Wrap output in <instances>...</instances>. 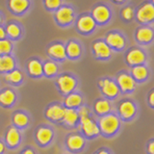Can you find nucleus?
Here are the masks:
<instances>
[{
  "instance_id": "nucleus-1",
  "label": "nucleus",
  "mask_w": 154,
  "mask_h": 154,
  "mask_svg": "<svg viewBox=\"0 0 154 154\" xmlns=\"http://www.w3.org/2000/svg\"><path fill=\"white\" fill-rule=\"evenodd\" d=\"M99 125L101 130L104 133L107 134H112L116 130L118 129L119 122V119L114 115H106L103 116L102 118L99 119Z\"/></svg>"
},
{
  "instance_id": "nucleus-2",
  "label": "nucleus",
  "mask_w": 154,
  "mask_h": 154,
  "mask_svg": "<svg viewBox=\"0 0 154 154\" xmlns=\"http://www.w3.org/2000/svg\"><path fill=\"white\" fill-rule=\"evenodd\" d=\"M138 19L142 22H148L154 17V7L151 3H146L139 9L137 14Z\"/></svg>"
},
{
  "instance_id": "nucleus-3",
  "label": "nucleus",
  "mask_w": 154,
  "mask_h": 154,
  "mask_svg": "<svg viewBox=\"0 0 154 154\" xmlns=\"http://www.w3.org/2000/svg\"><path fill=\"white\" fill-rule=\"evenodd\" d=\"M56 18L62 24L69 23L73 19V11L69 7H62L57 11Z\"/></svg>"
},
{
  "instance_id": "nucleus-4",
  "label": "nucleus",
  "mask_w": 154,
  "mask_h": 154,
  "mask_svg": "<svg viewBox=\"0 0 154 154\" xmlns=\"http://www.w3.org/2000/svg\"><path fill=\"white\" fill-rule=\"evenodd\" d=\"M58 85H59L61 91H63L64 93H69L74 89L76 81L74 78L69 75H63L58 79Z\"/></svg>"
},
{
  "instance_id": "nucleus-5",
  "label": "nucleus",
  "mask_w": 154,
  "mask_h": 154,
  "mask_svg": "<svg viewBox=\"0 0 154 154\" xmlns=\"http://www.w3.org/2000/svg\"><path fill=\"white\" fill-rule=\"evenodd\" d=\"M81 119L82 128H83L84 132L88 135V136H94V135H96L99 132L98 126L91 119L83 118V119Z\"/></svg>"
},
{
  "instance_id": "nucleus-6",
  "label": "nucleus",
  "mask_w": 154,
  "mask_h": 154,
  "mask_svg": "<svg viewBox=\"0 0 154 154\" xmlns=\"http://www.w3.org/2000/svg\"><path fill=\"white\" fill-rule=\"evenodd\" d=\"M146 59V56H144V53L140 50V49H132L128 52V54L126 56V60L129 64L132 65H139L142 64V63Z\"/></svg>"
},
{
  "instance_id": "nucleus-7",
  "label": "nucleus",
  "mask_w": 154,
  "mask_h": 154,
  "mask_svg": "<svg viewBox=\"0 0 154 154\" xmlns=\"http://www.w3.org/2000/svg\"><path fill=\"white\" fill-rule=\"evenodd\" d=\"M95 25L94 19L90 16H82L77 22V26L83 32H89L94 29Z\"/></svg>"
},
{
  "instance_id": "nucleus-8",
  "label": "nucleus",
  "mask_w": 154,
  "mask_h": 154,
  "mask_svg": "<svg viewBox=\"0 0 154 154\" xmlns=\"http://www.w3.org/2000/svg\"><path fill=\"white\" fill-rule=\"evenodd\" d=\"M93 47H94V53L96 54V56L106 58L111 55L110 47L108 46L107 43H105L104 42H101V41L96 42L94 43Z\"/></svg>"
},
{
  "instance_id": "nucleus-9",
  "label": "nucleus",
  "mask_w": 154,
  "mask_h": 154,
  "mask_svg": "<svg viewBox=\"0 0 154 154\" xmlns=\"http://www.w3.org/2000/svg\"><path fill=\"white\" fill-rule=\"evenodd\" d=\"M118 82H119V87L124 91H131L134 89V87H135L134 79L131 76H129L127 74H120L118 78Z\"/></svg>"
},
{
  "instance_id": "nucleus-10",
  "label": "nucleus",
  "mask_w": 154,
  "mask_h": 154,
  "mask_svg": "<svg viewBox=\"0 0 154 154\" xmlns=\"http://www.w3.org/2000/svg\"><path fill=\"white\" fill-rule=\"evenodd\" d=\"M94 18L98 22H105L110 17V12L105 6H97L93 11Z\"/></svg>"
},
{
  "instance_id": "nucleus-11",
  "label": "nucleus",
  "mask_w": 154,
  "mask_h": 154,
  "mask_svg": "<svg viewBox=\"0 0 154 154\" xmlns=\"http://www.w3.org/2000/svg\"><path fill=\"white\" fill-rule=\"evenodd\" d=\"M106 41H107L109 45L116 48H122L124 45L123 37L118 33H110L106 38Z\"/></svg>"
},
{
  "instance_id": "nucleus-12",
  "label": "nucleus",
  "mask_w": 154,
  "mask_h": 154,
  "mask_svg": "<svg viewBox=\"0 0 154 154\" xmlns=\"http://www.w3.org/2000/svg\"><path fill=\"white\" fill-rule=\"evenodd\" d=\"M136 112V108L132 102L130 101H124L119 105V113L124 118H131Z\"/></svg>"
},
{
  "instance_id": "nucleus-13",
  "label": "nucleus",
  "mask_w": 154,
  "mask_h": 154,
  "mask_svg": "<svg viewBox=\"0 0 154 154\" xmlns=\"http://www.w3.org/2000/svg\"><path fill=\"white\" fill-rule=\"evenodd\" d=\"M102 91L103 93L108 95V96H115L119 94V88L113 81L109 79H104L103 80V85H102Z\"/></svg>"
},
{
  "instance_id": "nucleus-14",
  "label": "nucleus",
  "mask_w": 154,
  "mask_h": 154,
  "mask_svg": "<svg viewBox=\"0 0 154 154\" xmlns=\"http://www.w3.org/2000/svg\"><path fill=\"white\" fill-rule=\"evenodd\" d=\"M65 109L62 108L59 105H53L50 106L49 108L46 111V116L51 119L58 120L63 119V116H64Z\"/></svg>"
},
{
  "instance_id": "nucleus-15",
  "label": "nucleus",
  "mask_w": 154,
  "mask_h": 154,
  "mask_svg": "<svg viewBox=\"0 0 154 154\" xmlns=\"http://www.w3.org/2000/svg\"><path fill=\"white\" fill-rule=\"evenodd\" d=\"M52 138V131L49 128L41 127L37 132V139L38 141L42 144H45L50 141Z\"/></svg>"
},
{
  "instance_id": "nucleus-16",
  "label": "nucleus",
  "mask_w": 154,
  "mask_h": 154,
  "mask_svg": "<svg viewBox=\"0 0 154 154\" xmlns=\"http://www.w3.org/2000/svg\"><path fill=\"white\" fill-rule=\"evenodd\" d=\"M14 61L9 55L0 56V71H10L14 69Z\"/></svg>"
},
{
  "instance_id": "nucleus-17",
  "label": "nucleus",
  "mask_w": 154,
  "mask_h": 154,
  "mask_svg": "<svg viewBox=\"0 0 154 154\" xmlns=\"http://www.w3.org/2000/svg\"><path fill=\"white\" fill-rule=\"evenodd\" d=\"M48 53L51 56L58 58V59H63L66 57V48L60 43H56V45H53L48 48Z\"/></svg>"
},
{
  "instance_id": "nucleus-18",
  "label": "nucleus",
  "mask_w": 154,
  "mask_h": 154,
  "mask_svg": "<svg viewBox=\"0 0 154 154\" xmlns=\"http://www.w3.org/2000/svg\"><path fill=\"white\" fill-rule=\"evenodd\" d=\"M84 144V139L79 135H71L67 139V146L71 149H80Z\"/></svg>"
},
{
  "instance_id": "nucleus-19",
  "label": "nucleus",
  "mask_w": 154,
  "mask_h": 154,
  "mask_svg": "<svg viewBox=\"0 0 154 154\" xmlns=\"http://www.w3.org/2000/svg\"><path fill=\"white\" fill-rule=\"evenodd\" d=\"M6 140H7V143L10 144L11 146H16V144L18 143L19 140H20V135H19L18 131L16 128H10L9 131L7 133V136H6Z\"/></svg>"
},
{
  "instance_id": "nucleus-20",
  "label": "nucleus",
  "mask_w": 154,
  "mask_h": 154,
  "mask_svg": "<svg viewBox=\"0 0 154 154\" xmlns=\"http://www.w3.org/2000/svg\"><path fill=\"white\" fill-rule=\"evenodd\" d=\"M153 36V32L150 28H147V27H143L141 29H139L138 32H137V38L139 41L141 42H149L151 41Z\"/></svg>"
},
{
  "instance_id": "nucleus-21",
  "label": "nucleus",
  "mask_w": 154,
  "mask_h": 154,
  "mask_svg": "<svg viewBox=\"0 0 154 154\" xmlns=\"http://www.w3.org/2000/svg\"><path fill=\"white\" fill-rule=\"evenodd\" d=\"M9 4L13 11L17 13H20L24 10H26L29 6V2L27 0H11Z\"/></svg>"
},
{
  "instance_id": "nucleus-22",
  "label": "nucleus",
  "mask_w": 154,
  "mask_h": 154,
  "mask_svg": "<svg viewBox=\"0 0 154 154\" xmlns=\"http://www.w3.org/2000/svg\"><path fill=\"white\" fill-rule=\"evenodd\" d=\"M63 119H64L67 124L72 125L76 122L77 119H78V115H77V112L73 109H65Z\"/></svg>"
},
{
  "instance_id": "nucleus-23",
  "label": "nucleus",
  "mask_w": 154,
  "mask_h": 154,
  "mask_svg": "<svg viewBox=\"0 0 154 154\" xmlns=\"http://www.w3.org/2000/svg\"><path fill=\"white\" fill-rule=\"evenodd\" d=\"M14 94L11 90H6L0 94V102L4 105H11L14 100Z\"/></svg>"
},
{
  "instance_id": "nucleus-24",
  "label": "nucleus",
  "mask_w": 154,
  "mask_h": 154,
  "mask_svg": "<svg viewBox=\"0 0 154 154\" xmlns=\"http://www.w3.org/2000/svg\"><path fill=\"white\" fill-rule=\"evenodd\" d=\"M29 72L33 75H41L42 73V66L38 61L32 60L28 64Z\"/></svg>"
},
{
  "instance_id": "nucleus-25",
  "label": "nucleus",
  "mask_w": 154,
  "mask_h": 154,
  "mask_svg": "<svg viewBox=\"0 0 154 154\" xmlns=\"http://www.w3.org/2000/svg\"><path fill=\"white\" fill-rule=\"evenodd\" d=\"M82 101L81 96L78 94H71L66 96L65 100V104L67 107H76V106L80 105Z\"/></svg>"
},
{
  "instance_id": "nucleus-26",
  "label": "nucleus",
  "mask_w": 154,
  "mask_h": 154,
  "mask_svg": "<svg viewBox=\"0 0 154 154\" xmlns=\"http://www.w3.org/2000/svg\"><path fill=\"white\" fill-rule=\"evenodd\" d=\"M80 46L78 43H76L74 42H70L66 46V54L69 55L70 57H77L80 55Z\"/></svg>"
},
{
  "instance_id": "nucleus-27",
  "label": "nucleus",
  "mask_w": 154,
  "mask_h": 154,
  "mask_svg": "<svg viewBox=\"0 0 154 154\" xmlns=\"http://www.w3.org/2000/svg\"><path fill=\"white\" fill-rule=\"evenodd\" d=\"M94 109L98 114H105L111 109L110 103L107 100H98L96 101V103L94 105Z\"/></svg>"
},
{
  "instance_id": "nucleus-28",
  "label": "nucleus",
  "mask_w": 154,
  "mask_h": 154,
  "mask_svg": "<svg viewBox=\"0 0 154 154\" xmlns=\"http://www.w3.org/2000/svg\"><path fill=\"white\" fill-rule=\"evenodd\" d=\"M132 73L133 76L138 80H142L143 78H146L147 75V70L144 66H135L134 69H132Z\"/></svg>"
},
{
  "instance_id": "nucleus-29",
  "label": "nucleus",
  "mask_w": 154,
  "mask_h": 154,
  "mask_svg": "<svg viewBox=\"0 0 154 154\" xmlns=\"http://www.w3.org/2000/svg\"><path fill=\"white\" fill-rule=\"evenodd\" d=\"M14 122L18 126H25L28 122V118L25 114H22V113H17L14 115Z\"/></svg>"
},
{
  "instance_id": "nucleus-30",
  "label": "nucleus",
  "mask_w": 154,
  "mask_h": 154,
  "mask_svg": "<svg viewBox=\"0 0 154 154\" xmlns=\"http://www.w3.org/2000/svg\"><path fill=\"white\" fill-rule=\"evenodd\" d=\"M6 79L13 82V83H18L22 79V75L20 73V71L18 70H13L10 72L9 74L6 75Z\"/></svg>"
},
{
  "instance_id": "nucleus-31",
  "label": "nucleus",
  "mask_w": 154,
  "mask_h": 154,
  "mask_svg": "<svg viewBox=\"0 0 154 154\" xmlns=\"http://www.w3.org/2000/svg\"><path fill=\"white\" fill-rule=\"evenodd\" d=\"M42 71L45 72L47 75H52L56 73L57 71V66L52 62H46L42 66Z\"/></svg>"
},
{
  "instance_id": "nucleus-32",
  "label": "nucleus",
  "mask_w": 154,
  "mask_h": 154,
  "mask_svg": "<svg viewBox=\"0 0 154 154\" xmlns=\"http://www.w3.org/2000/svg\"><path fill=\"white\" fill-rule=\"evenodd\" d=\"M12 49V45L8 40H0V54H7Z\"/></svg>"
},
{
  "instance_id": "nucleus-33",
  "label": "nucleus",
  "mask_w": 154,
  "mask_h": 154,
  "mask_svg": "<svg viewBox=\"0 0 154 154\" xmlns=\"http://www.w3.org/2000/svg\"><path fill=\"white\" fill-rule=\"evenodd\" d=\"M7 33L11 37L17 38L19 36V34H20V29H19V27L16 25V24H10L7 27Z\"/></svg>"
},
{
  "instance_id": "nucleus-34",
  "label": "nucleus",
  "mask_w": 154,
  "mask_h": 154,
  "mask_svg": "<svg viewBox=\"0 0 154 154\" xmlns=\"http://www.w3.org/2000/svg\"><path fill=\"white\" fill-rule=\"evenodd\" d=\"M133 14H134V11H133V9H132L131 7L125 8V9L123 10V11H122V16H123L124 18H126V19L132 18Z\"/></svg>"
},
{
  "instance_id": "nucleus-35",
  "label": "nucleus",
  "mask_w": 154,
  "mask_h": 154,
  "mask_svg": "<svg viewBox=\"0 0 154 154\" xmlns=\"http://www.w3.org/2000/svg\"><path fill=\"white\" fill-rule=\"evenodd\" d=\"M61 2L59 0H46L45 1V5L49 8V9H55L60 6Z\"/></svg>"
},
{
  "instance_id": "nucleus-36",
  "label": "nucleus",
  "mask_w": 154,
  "mask_h": 154,
  "mask_svg": "<svg viewBox=\"0 0 154 154\" xmlns=\"http://www.w3.org/2000/svg\"><path fill=\"white\" fill-rule=\"evenodd\" d=\"M80 117V119L83 118H88L89 116V110L87 107H81L78 111V114H77Z\"/></svg>"
},
{
  "instance_id": "nucleus-37",
  "label": "nucleus",
  "mask_w": 154,
  "mask_h": 154,
  "mask_svg": "<svg viewBox=\"0 0 154 154\" xmlns=\"http://www.w3.org/2000/svg\"><path fill=\"white\" fill-rule=\"evenodd\" d=\"M153 146H154L153 142H150V143L148 144V151L150 154H153Z\"/></svg>"
},
{
  "instance_id": "nucleus-38",
  "label": "nucleus",
  "mask_w": 154,
  "mask_h": 154,
  "mask_svg": "<svg viewBox=\"0 0 154 154\" xmlns=\"http://www.w3.org/2000/svg\"><path fill=\"white\" fill-rule=\"evenodd\" d=\"M5 38V31L2 27H0V38Z\"/></svg>"
},
{
  "instance_id": "nucleus-39",
  "label": "nucleus",
  "mask_w": 154,
  "mask_h": 154,
  "mask_svg": "<svg viewBox=\"0 0 154 154\" xmlns=\"http://www.w3.org/2000/svg\"><path fill=\"white\" fill-rule=\"evenodd\" d=\"M21 154H35L33 152V150H31V149H26L25 151H23Z\"/></svg>"
},
{
  "instance_id": "nucleus-40",
  "label": "nucleus",
  "mask_w": 154,
  "mask_h": 154,
  "mask_svg": "<svg viewBox=\"0 0 154 154\" xmlns=\"http://www.w3.org/2000/svg\"><path fill=\"white\" fill-rule=\"evenodd\" d=\"M149 102H150L151 105H153V93H151L150 95H149Z\"/></svg>"
},
{
  "instance_id": "nucleus-41",
  "label": "nucleus",
  "mask_w": 154,
  "mask_h": 154,
  "mask_svg": "<svg viewBox=\"0 0 154 154\" xmlns=\"http://www.w3.org/2000/svg\"><path fill=\"white\" fill-rule=\"evenodd\" d=\"M3 150H4V144L1 142H0V153H1Z\"/></svg>"
},
{
  "instance_id": "nucleus-42",
  "label": "nucleus",
  "mask_w": 154,
  "mask_h": 154,
  "mask_svg": "<svg viewBox=\"0 0 154 154\" xmlns=\"http://www.w3.org/2000/svg\"><path fill=\"white\" fill-rule=\"evenodd\" d=\"M97 154H109L107 151H105V150H101V151H99Z\"/></svg>"
},
{
  "instance_id": "nucleus-43",
  "label": "nucleus",
  "mask_w": 154,
  "mask_h": 154,
  "mask_svg": "<svg viewBox=\"0 0 154 154\" xmlns=\"http://www.w3.org/2000/svg\"><path fill=\"white\" fill-rule=\"evenodd\" d=\"M102 85H103V80H101V81H99V86L102 87Z\"/></svg>"
},
{
  "instance_id": "nucleus-44",
  "label": "nucleus",
  "mask_w": 154,
  "mask_h": 154,
  "mask_svg": "<svg viewBox=\"0 0 154 154\" xmlns=\"http://www.w3.org/2000/svg\"><path fill=\"white\" fill-rule=\"evenodd\" d=\"M0 22H1V17H0Z\"/></svg>"
}]
</instances>
